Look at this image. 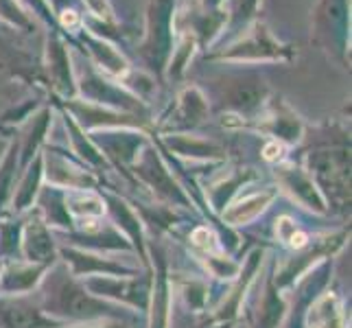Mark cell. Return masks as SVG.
Returning <instances> with one entry per match:
<instances>
[{
  "mask_svg": "<svg viewBox=\"0 0 352 328\" xmlns=\"http://www.w3.org/2000/svg\"><path fill=\"white\" fill-rule=\"evenodd\" d=\"M0 326L3 328H48V322L24 302H7L0 305Z\"/></svg>",
  "mask_w": 352,
  "mask_h": 328,
  "instance_id": "obj_1",
  "label": "cell"
},
{
  "mask_svg": "<svg viewBox=\"0 0 352 328\" xmlns=\"http://www.w3.org/2000/svg\"><path fill=\"white\" fill-rule=\"evenodd\" d=\"M270 201H272V193L254 195V197H248V199L239 201L236 206H232V208H230L223 217L230 223H245V221H250V219L256 217Z\"/></svg>",
  "mask_w": 352,
  "mask_h": 328,
  "instance_id": "obj_2",
  "label": "cell"
},
{
  "mask_svg": "<svg viewBox=\"0 0 352 328\" xmlns=\"http://www.w3.org/2000/svg\"><path fill=\"white\" fill-rule=\"evenodd\" d=\"M339 326H342V318H339L335 300L333 298L320 300V305L311 313V328H339Z\"/></svg>",
  "mask_w": 352,
  "mask_h": 328,
  "instance_id": "obj_3",
  "label": "cell"
}]
</instances>
